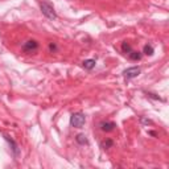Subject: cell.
<instances>
[{
	"label": "cell",
	"instance_id": "obj_14",
	"mask_svg": "<svg viewBox=\"0 0 169 169\" xmlns=\"http://www.w3.org/2000/svg\"><path fill=\"white\" fill-rule=\"evenodd\" d=\"M141 123H144V124H152V120H149V119H145V118H141Z\"/></svg>",
	"mask_w": 169,
	"mask_h": 169
},
{
	"label": "cell",
	"instance_id": "obj_6",
	"mask_svg": "<svg viewBox=\"0 0 169 169\" xmlns=\"http://www.w3.org/2000/svg\"><path fill=\"white\" fill-rule=\"evenodd\" d=\"M4 138H5L7 141L9 143V145L12 147V151H13V154H15V157H17V156H19V145H17L16 143H15V140H13V139H11L9 136L4 135Z\"/></svg>",
	"mask_w": 169,
	"mask_h": 169
},
{
	"label": "cell",
	"instance_id": "obj_8",
	"mask_svg": "<svg viewBox=\"0 0 169 169\" xmlns=\"http://www.w3.org/2000/svg\"><path fill=\"white\" fill-rule=\"evenodd\" d=\"M82 66L85 67L86 70H91L95 67V60H85L82 62Z\"/></svg>",
	"mask_w": 169,
	"mask_h": 169
},
{
	"label": "cell",
	"instance_id": "obj_3",
	"mask_svg": "<svg viewBox=\"0 0 169 169\" xmlns=\"http://www.w3.org/2000/svg\"><path fill=\"white\" fill-rule=\"evenodd\" d=\"M38 49V42L36 40H28L25 44L23 45V50L25 53H33Z\"/></svg>",
	"mask_w": 169,
	"mask_h": 169
},
{
	"label": "cell",
	"instance_id": "obj_5",
	"mask_svg": "<svg viewBox=\"0 0 169 169\" xmlns=\"http://www.w3.org/2000/svg\"><path fill=\"white\" fill-rule=\"evenodd\" d=\"M115 128H116V124L114 122H103V123H100V129L103 132H111Z\"/></svg>",
	"mask_w": 169,
	"mask_h": 169
},
{
	"label": "cell",
	"instance_id": "obj_12",
	"mask_svg": "<svg viewBox=\"0 0 169 169\" xmlns=\"http://www.w3.org/2000/svg\"><path fill=\"white\" fill-rule=\"evenodd\" d=\"M153 46L152 45H145L144 46V54H147V56H152L153 54Z\"/></svg>",
	"mask_w": 169,
	"mask_h": 169
},
{
	"label": "cell",
	"instance_id": "obj_9",
	"mask_svg": "<svg viewBox=\"0 0 169 169\" xmlns=\"http://www.w3.org/2000/svg\"><path fill=\"white\" fill-rule=\"evenodd\" d=\"M128 56H129V60H132V61H140L141 60V53L140 52H134V50H132Z\"/></svg>",
	"mask_w": 169,
	"mask_h": 169
},
{
	"label": "cell",
	"instance_id": "obj_11",
	"mask_svg": "<svg viewBox=\"0 0 169 169\" xmlns=\"http://www.w3.org/2000/svg\"><path fill=\"white\" fill-rule=\"evenodd\" d=\"M122 50H123V53H125V54H129V53L132 52V46L124 41L123 44H122Z\"/></svg>",
	"mask_w": 169,
	"mask_h": 169
},
{
	"label": "cell",
	"instance_id": "obj_2",
	"mask_svg": "<svg viewBox=\"0 0 169 169\" xmlns=\"http://www.w3.org/2000/svg\"><path fill=\"white\" fill-rule=\"evenodd\" d=\"M85 122H86V118H85V115L82 112L73 114L71 115V118H70V124L73 125L74 128H81L82 125L85 124Z\"/></svg>",
	"mask_w": 169,
	"mask_h": 169
},
{
	"label": "cell",
	"instance_id": "obj_1",
	"mask_svg": "<svg viewBox=\"0 0 169 169\" xmlns=\"http://www.w3.org/2000/svg\"><path fill=\"white\" fill-rule=\"evenodd\" d=\"M40 8H41V12H42V15H44L45 17H48L49 20H56L57 19V13H56V11L54 8H53L52 5L49 4V3H41L40 4Z\"/></svg>",
	"mask_w": 169,
	"mask_h": 169
},
{
	"label": "cell",
	"instance_id": "obj_13",
	"mask_svg": "<svg viewBox=\"0 0 169 169\" xmlns=\"http://www.w3.org/2000/svg\"><path fill=\"white\" fill-rule=\"evenodd\" d=\"M49 50H50V52H56V50H57V45L54 44V42H50V44H49Z\"/></svg>",
	"mask_w": 169,
	"mask_h": 169
},
{
	"label": "cell",
	"instance_id": "obj_4",
	"mask_svg": "<svg viewBox=\"0 0 169 169\" xmlns=\"http://www.w3.org/2000/svg\"><path fill=\"white\" fill-rule=\"evenodd\" d=\"M139 74H140V69H139V67H136V66L129 67V69L124 70V73H123L125 80H132V78H136Z\"/></svg>",
	"mask_w": 169,
	"mask_h": 169
},
{
	"label": "cell",
	"instance_id": "obj_10",
	"mask_svg": "<svg viewBox=\"0 0 169 169\" xmlns=\"http://www.w3.org/2000/svg\"><path fill=\"white\" fill-rule=\"evenodd\" d=\"M112 145H114V141H112L111 139L105 140V141H102V144H100V147H102L103 149H109V148H111Z\"/></svg>",
	"mask_w": 169,
	"mask_h": 169
},
{
	"label": "cell",
	"instance_id": "obj_7",
	"mask_svg": "<svg viewBox=\"0 0 169 169\" xmlns=\"http://www.w3.org/2000/svg\"><path fill=\"white\" fill-rule=\"evenodd\" d=\"M75 141H77L80 145H89V140H87V138H86V135H83V134L77 135Z\"/></svg>",
	"mask_w": 169,
	"mask_h": 169
}]
</instances>
